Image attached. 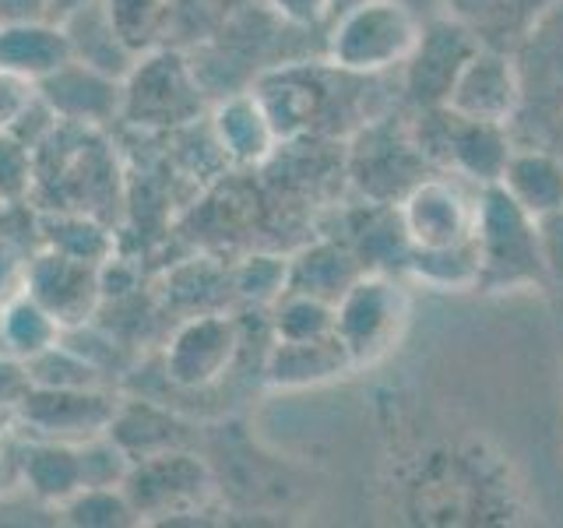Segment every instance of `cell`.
I'll use <instances>...</instances> for the list:
<instances>
[{
    "mask_svg": "<svg viewBox=\"0 0 563 528\" xmlns=\"http://www.w3.org/2000/svg\"><path fill=\"white\" fill-rule=\"evenodd\" d=\"M29 254L25 246L11 240L8 233H0V307L14 299L18 293H25V275H29Z\"/></svg>",
    "mask_w": 563,
    "mask_h": 528,
    "instance_id": "obj_33",
    "label": "cell"
},
{
    "mask_svg": "<svg viewBox=\"0 0 563 528\" xmlns=\"http://www.w3.org/2000/svg\"><path fill=\"white\" fill-rule=\"evenodd\" d=\"M29 387H32V381H29L25 360L0 352V409H18L22 398L29 395Z\"/></svg>",
    "mask_w": 563,
    "mask_h": 528,
    "instance_id": "obj_35",
    "label": "cell"
},
{
    "mask_svg": "<svg viewBox=\"0 0 563 528\" xmlns=\"http://www.w3.org/2000/svg\"><path fill=\"white\" fill-rule=\"evenodd\" d=\"M275 342H310L334 334V304L307 296V293H282L275 299Z\"/></svg>",
    "mask_w": 563,
    "mask_h": 528,
    "instance_id": "obj_26",
    "label": "cell"
},
{
    "mask_svg": "<svg viewBox=\"0 0 563 528\" xmlns=\"http://www.w3.org/2000/svg\"><path fill=\"white\" fill-rule=\"evenodd\" d=\"M35 99H40V85L18 70L0 67V131H11Z\"/></svg>",
    "mask_w": 563,
    "mask_h": 528,
    "instance_id": "obj_32",
    "label": "cell"
},
{
    "mask_svg": "<svg viewBox=\"0 0 563 528\" xmlns=\"http://www.w3.org/2000/svg\"><path fill=\"white\" fill-rule=\"evenodd\" d=\"M117 409V398L99 387H29V395L18 405V416L35 437L81 444V440L110 430Z\"/></svg>",
    "mask_w": 563,
    "mask_h": 528,
    "instance_id": "obj_8",
    "label": "cell"
},
{
    "mask_svg": "<svg viewBox=\"0 0 563 528\" xmlns=\"http://www.w3.org/2000/svg\"><path fill=\"white\" fill-rule=\"evenodd\" d=\"M25 293L40 299V304L60 321V328H81L99 307V296H102L99 264L46 246L43 254H35L29 261Z\"/></svg>",
    "mask_w": 563,
    "mask_h": 528,
    "instance_id": "obj_10",
    "label": "cell"
},
{
    "mask_svg": "<svg viewBox=\"0 0 563 528\" xmlns=\"http://www.w3.org/2000/svg\"><path fill=\"white\" fill-rule=\"evenodd\" d=\"M416 148L427 163L448 166L454 176L475 187L500 184L510 155H515L507 141V123L472 120L448 106H430V117L419 123Z\"/></svg>",
    "mask_w": 563,
    "mask_h": 528,
    "instance_id": "obj_4",
    "label": "cell"
},
{
    "mask_svg": "<svg viewBox=\"0 0 563 528\" xmlns=\"http://www.w3.org/2000/svg\"><path fill=\"white\" fill-rule=\"evenodd\" d=\"M32 148L25 141H18L14 134L0 131V198L8 205H18L32 187Z\"/></svg>",
    "mask_w": 563,
    "mask_h": 528,
    "instance_id": "obj_30",
    "label": "cell"
},
{
    "mask_svg": "<svg viewBox=\"0 0 563 528\" xmlns=\"http://www.w3.org/2000/svg\"><path fill=\"white\" fill-rule=\"evenodd\" d=\"M211 134L219 141V152L236 166H257L278 145L272 117L261 106L257 92H236L219 102L211 113Z\"/></svg>",
    "mask_w": 563,
    "mask_h": 528,
    "instance_id": "obj_16",
    "label": "cell"
},
{
    "mask_svg": "<svg viewBox=\"0 0 563 528\" xmlns=\"http://www.w3.org/2000/svg\"><path fill=\"white\" fill-rule=\"evenodd\" d=\"M40 92L67 128L88 131L123 117V78L85 61H67L64 67H57L49 78L40 81Z\"/></svg>",
    "mask_w": 563,
    "mask_h": 528,
    "instance_id": "obj_12",
    "label": "cell"
},
{
    "mask_svg": "<svg viewBox=\"0 0 563 528\" xmlns=\"http://www.w3.org/2000/svg\"><path fill=\"white\" fill-rule=\"evenodd\" d=\"M18 469H22L25 490L46 507H64L85 486L78 444H67V440L35 437L18 458Z\"/></svg>",
    "mask_w": 563,
    "mask_h": 528,
    "instance_id": "obj_17",
    "label": "cell"
},
{
    "mask_svg": "<svg viewBox=\"0 0 563 528\" xmlns=\"http://www.w3.org/2000/svg\"><path fill=\"white\" fill-rule=\"evenodd\" d=\"M352 363L334 334L310 342H272L264 374L275 387H313L349 374Z\"/></svg>",
    "mask_w": 563,
    "mask_h": 528,
    "instance_id": "obj_18",
    "label": "cell"
},
{
    "mask_svg": "<svg viewBox=\"0 0 563 528\" xmlns=\"http://www.w3.org/2000/svg\"><path fill=\"white\" fill-rule=\"evenodd\" d=\"M475 251H479V286L475 289L507 293L532 289L545 282L539 219L528 216L500 184L479 187Z\"/></svg>",
    "mask_w": 563,
    "mask_h": 528,
    "instance_id": "obj_1",
    "label": "cell"
},
{
    "mask_svg": "<svg viewBox=\"0 0 563 528\" xmlns=\"http://www.w3.org/2000/svg\"><path fill=\"white\" fill-rule=\"evenodd\" d=\"M201 85L180 53H141L123 78V120L137 128H180L201 113Z\"/></svg>",
    "mask_w": 563,
    "mask_h": 528,
    "instance_id": "obj_5",
    "label": "cell"
},
{
    "mask_svg": "<svg viewBox=\"0 0 563 528\" xmlns=\"http://www.w3.org/2000/svg\"><path fill=\"white\" fill-rule=\"evenodd\" d=\"M123 490L137 510V518H180L198 515L211 501V472L198 454H187L180 448L155 451L134 458V465L123 480Z\"/></svg>",
    "mask_w": 563,
    "mask_h": 528,
    "instance_id": "obj_7",
    "label": "cell"
},
{
    "mask_svg": "<svg viewBox=\"0 0 563 528\" xmlns=\"http://www.w3.org/2000/svg\"><path fill=\"white\" fill-rule=\"evenodd\" d=\"M75 61L64 22L29 18V22H0V67L18 70L40 85L53 70Z\"/></svg>",
    "mask_w": 563,
    "mask_h": 528,
    "instance_id": "obj_15",
    "label": "cell"
},
{
    "mask_svg": "<svg viewBox=\"0 0 563 528\" xmlns=\"http://www.w3.org/2000/svg\"><path fill=\"white\" fill-rule=\"evenodd\" d=\"M479 43L472 40L468 29L451 18V22H433L427 32H419V40L405 61V88L419 106H444L451 88L468 64Z\"/></svg>",
    "mask_w": 563,
    "mask_h": 528,
    "instance_id": "obj_13",
    "label": "cell"
},
{
    "mask_svg": "<svg viewBox=\"0 0 563 528\" xmlns=\"http://www.w3.org/2000/svg\"><path fill=\"white\" fill-rule=\"evenodd\" d=\"M102 11L120 35V43L134 57H141V53L152 50L155 35L163 32L169 18V0H102Z\"/></svg>",
    "mask_w": 563,
    "mask_h": 528,
    "instance_id": "obj_27",
    "label": "cell"
},
{
    "mask_svg": "<svg viewBox=\"0 0 563 528\" xmlns=\"http://www.w3.org/2000/svg\"><path fill=\"white\" fill-rule=\"evenodd\" d=\"M352 180L360 184L366 198L380 205H398L427 169V158L416 148V138H405L391 131L387 123H374L366 128L352 148Z\"/></svg>",
    "mask_w": 563,
    "mask_h": 528,
    "instance_id": "obj_9",
    "label": "cell"
},
{
    "mask_svg": "<svg viewBox=\"0 0 563 528\" xmlns=\"http://www.w3.org/2000/svg\"><path fill=\"white\" fill-rule=\"evenodd\" d=\"M240 352V331L233 317L201 314L173 334L166 349V377L176 387H201L216 384Z\"/></svg>",
    "mask_w": 563,
    "mask_h": 528,
    "instance_id": "obj_11",
    "label": "cell"
},
{
    "mask_svg": "<svg viewBox=\"0 0 563 528\" xmlns=\"http://www.w3.org/2000/svg\"><path fill=\"white\" fill-rule=\"evenodd\" d=\"M539 246H542L545 278L563 282V208L539 219Z\"/></svg>",
    "mask_w": 563,
    "mask_h": 528,
    "instance_id": "obj_34",
    "label": "cell"
},
{
    "mask_svg": "<svg viewBox=\"0 0 563 528\" xmlns=\"http://www.w3.org/2000/svg\"><path fill=\"white\" fill-rule=\"evenodd\" d=\"M363 261L345 251L339 243H317L307 246L296 261H289V289L286 293H307L324 299V304H339V296L363 275Z\"/></svg>",
    "mask_w": 563,
    "mask_h": 528,
    "instance_id": "obj_19",
    "label": "cell"
},
{
    "mask_svg": "<svg viewBox=\"0 0 563 528\" xmlns=\"http://www.w3.org/2000/svg\"><path fill=\"white\" fill-rule=\"evenodd\" d=\"M32 387H99V366L67 345H49L25 360Z\"/></svg>",
    "mask_w": 563,
    "mask_h": 528,
    "instance_id": "obj_28",
    "label": "cell"
},
{
    "mask_svg": "<svg viewBox=\"0 0 563 528\" xmlns=\"http://www.w3.org/2000/svg\"><path fill=\"white\" fill-rule=\"evenodd\" d=\"M60 233L49 237L53 251H64L70 257H81V261H92L99 264L106 254V229L96 226L92 219L85 216H70V219H57Z\"/></svg>",
    "mask_w": 563,
    "mask_h": 528,
    "instance_id": "obj_31",
    "label": "cell"
},
{
    "mask_svg": "<svg viewBox=\"0 0 563 528\" xmlns=\"http://www.w3.org/2000/svg\"><path fill=\"white\" fill-rule=\"evenodd\" d=\"M272 11L282 18V22L299 25V29H310L317 22H324L331 14L334 0H268Z\"/></svg>",
    "mask_w": 563,
    "mask_h": 528,
    "instance_id": "obj_36",
    "label": "cell"
},
{
    "mask_svg": "<svg viewBox=\"0 0 563 528\" xmlns=\"http://www.w3.org/2000/svg\"><path fill=\"white\" fill-rule=\"evenodd\" d=\"M49 18V0H0V22H29Z\"/></svg>",
    "mask_w": 563,
    "mask_h": 528,
    "instance_id": "obj_37",
    "label": "cell"
},
{
    "mask_svg": "<svg viewBox=\"0 0 563 528\" xmlns=\"http://www.w3.org/2000/svg\"><path fill=\"white\" fill-rule=\"evenodd\" d=\"M500 187L528 216L542 219L563 208V163L545 152H515L504 169Z\"/></svg>",
    "mask_w": 563,
    "mask_h": 528,
    "instance_id": "obj_20",
    "label": "cell"
},
{
    "mask_svg": "<svg viewBox=\"0 0 563 528\" xmlns=\"http://www.w3.org/2000/svg\"><path fill=\"white\" fill-rule=\"evenodd\" d=\"M88 4H96V0H49V18L53 22H67L70 14H78Z\"/></svg>",
    "mask_w": 563,
    "mask_h": 528,
    "instance_id": "obj_38",
    "label": "cell"
},
{
    "mask_svg": "<svg viewBox=\"0 0 563 528\" xmlns=\"http://www.w3.org/2000/svg\"><path fill=\"white\" fill-rule=\"evenodd\" d=\"M70 35V50H75V61H85L99 70H110L117 78H128V70L134 67V53L120 43V35L113 32L110 18L102 11V0L81 8L78 14H70L64 22Z\"/></svg>",
    "mask_w": 563,
    "mask_h": 528,
    "instance_id": "obj_22",
    "label": "cell"
},
{
    "mask_svg": "<svg viewBox=\"0 0 563 528\" xmlns=\"http://www.w3.org/2000/svg\"><path fill=\"white\" fill-rule=\"evenodd\" d=\"M416 14L401 0H360L328 35V61L349 75H377L409 61L419 40Z\"/></svg>",
    "mask_w": 563,
    "mask_h": 528,
    "instance_id": "obj_3",
    "label": "cell"
},
{
    "mask_svg": "<svg viewBox=\"0 0 563 528\" xmlns=\"http://www.w3.org/2000/svg\"><path fill=\"white\" fill-rule=\"evenodd\" d=\"M518 102H521V81H518L515 64H510L504 53L479 46L462 67V75H457L444 106L472 120L507 123L515 117Z\"/></svg>",
    "mask_w": 563,
    "mask_h": 528,
    "instance_id": "obj_14",
    "label": "cell"
},
{
    "mask_svg": "<svg viewBox=\"0 0 563 528\" xmlns=\"http://www.w3.org/2000/svg\"><path fill=\"white\" fill-rule=\"evenodd\" d=\"M451 4V11L457 14V18H472V14H479V11H486L493 0H448Z\"/></svg>",
    "mask_w": 563,
    "mask_h": 528,
    "instance_id": "obj_39",
    "label": "cell"
},
{
    "mask_svg": "<svg viewBox=\"0 0 563 528\" xmlns=\"http://www.w3.org/2000/svg\"><path fill=\"white\" fill-rule=\"evenodd\" d=\"M236 289L240 296L254 299V304H275L289 289V261L268 254L243 261V268L236 272Z\"/></svg>",
    "mask_w": 563,
    "mask_h": 528,
    "instance_id": "obj_29",
    "label": "cell"
},
{
    "mask_svg": "<svg viewBox=\"0 0 563 528\" xmlns=\"http://www.w3.org/2000/svg\"><path fill=\"white\" fill-rule=\"evenodd\" d=\"M409 324V293L391 272H363L334 304V339L356 366H374L401 342Z\"/></svg>",
    "mask_w": 563,
    "mask_h": 528,
    "instance_id": "obj_2",
    "label": "cell"
},
{
    "mask_svg": "<svg viewBox=\"0 0 563 528\" xmlns=\"http://www.w3.org/2000/svg\"><path fill=\"white\" fill-rule=\"evenodd\" d=\"M395 211L409 251H448L475 240L479 194H472L462 176H422Z\"/></svg>",
    "mask_w": 563,
    "mask_h": 528,
    "instance_id": "obj_6",
    "label": "cell"
},
{
    "mask_svg": "<svg viewBox=\"0 0 563 528\" xmlns=\"http://www.w3.org/2000/svg\"><path fill=\"white\" fill-rule=\"evenodd\" d=\"M60 515L78 528H128L141 521L123 486H85L60 507Z\"/></svg>",
    "mask_w": 563,
    "mask_h": 528,
    "instance_id": "obj_25",
    "label": "cell"
},
{
    "mask_svg": "<svg viewBox=\"0 0 563 528\" xmlns=\"http://www.w3.org/2000/svg\"><path fill=\"white\" fill-rule=\"evenodd\" d=\"M405 268L433 289L479 286V251H475V240L462 246H448V251H409Z\"/></svg>",
    "mask_w": 563,
    "mask_h": 528,
    "instance_id": "obj_24",
    "label": "cell"
},
{
    "mask_svg": "<svg viewBox=\"0 0 563 528\" xmlns=\"http://www.w3.org/2000/svg\"><path fill=\"white\" fill-rule=\"evenodd\" d=\"M60 321L53 317L40 299L29 293H18L0 307V345L8 356L32 360L60 342Z\"/></svg>",
    "mask_w": 563,
    "mask_h": 528,
    "instance_id": "obj_23",
    "label": "cell"
},
{
    "mask_svg": "<svg viewBox=\"0 0 563 528\" xmlns=\"http://www.w3.org/2000/svg\"><path fill=\"white\" fill-rule=\"evenodd\" d=\"M4 458H8V444H4V433H0V480H4Z\"/></svg>",
    "mask_w": 563,
    "mask_h": 528,
    "instance_id": "obj_40",
    "label": "cell"
},
{
    "mask_svg": "<svg viewBox=\"0 0 563 528\" xmlns=\"http://www.w3.org/2000/svg\"><path fill=\"white\" fill-rule=\"evenodd\" d=\"M261 106L272 117V128L282 138H292L299 131H307L317 110H321L324 92L321 85L313 81V75H303V70H282V75L268 78L257 92Z\"/></svg>",
    "mask_w": 563,
    "mask_h": 528,
    "instance_id": "obj_21",
    "label": "cell"
}]
</instances>
